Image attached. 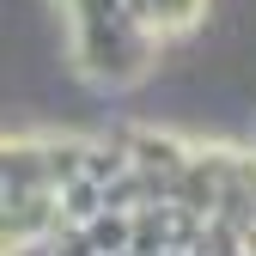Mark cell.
I'll return each mask as SVG.
<instances>
[{
  "mask_svg": "<svg viewBox=\"0 0 256 256\" xmlns=\"http://www.w3.org/2000/svg\"><path fill=\"white\" fill-rule=\"evenodd\" d=\"M250 146H256V110H250Z\"/></svg>",
  "mask_w": 256,
  "mask_h": 256,
  "instance_id": "7a4b0ae2",
  "label": "cell"
},
{
  "mask_svg": "<svg viewBox=\"0 0 256 256\" xmlns=\"http://www.w3.org/2000/svg\"><path fill=\"white\" fill-rule=\"evenodd\" d=\"M128 18L146 24L152 37H183V30H196L202 12H208V0H122Z\"/></svg>",
  "mask_w": 256,
  "mask_h": 256,
  "instance_id": "6da1fadb",
  "label": "cell"
}]
</instances>
